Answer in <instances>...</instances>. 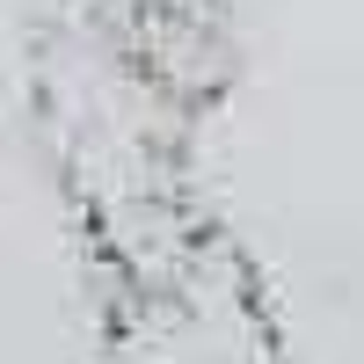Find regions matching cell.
<instances>
[{"label":"cell","mask_w":364,"mask_h":364,"mask_svg":"<svg viewBox=\"0 0 364 364\" xmlns=\"http://www.w3.org/2000/svg\"><path fill=\"white\" fill-rule=\"evenodd\" d=\"M29 124L80 211L95 255L117 277L175 262L204 240L190 197V132L197 117L175 109L132 44L117 37L102 0H58L29 37Z\"/></svg>","instance_id":"cell-1"},{"label":"cell","mask_w":364,"mask_h":364,"mask_svg":"<svg viewBox=\"0 0 364 364\" xmlns=\"http://www.w3.org/2000/svg\"><path fill=\"white\" fill-rule=\"evenodd\" d=\"M102 364H284V336L255 269L204 233L175 262L109 284Z\"/></svg>","instance_id":"cell-2"},{"label":"cell","mask_w":364,"mask_h":364,"mask_svg":"<svg viewBox=\"0 0 364 364\" xmlns=\"http://www.w3.org/2000/svg\"><path fill=\"white\" fill-rule=\"evenodd\" d=\"M102 8L117 22V37L132 44V58L146 66V80L175 109L204 117L226 95L240 51H233V29L211 0H102Z\"/></svg>","instance_id":"cell-3"}]
</instances>
